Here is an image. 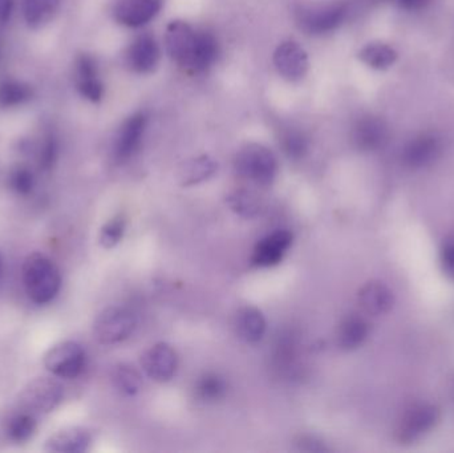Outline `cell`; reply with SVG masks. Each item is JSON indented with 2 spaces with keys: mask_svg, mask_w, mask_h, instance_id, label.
<instances>
[{
  "mask_svg": "<svg viewBox=\"0 0 454 453\" xmlns=\"http://www.w3.org/2000/svg\"><path fill=\"white\" fill-rule=\"evenodd\" d=\"M34 90L31 85L18 80L0 82V109L15 108L31 100Z\"/></svg>",
  "mask_w": 454,
  "mask_h": 453,
  "instance_id": "cell-27",
  "label": "cell"
},
{
  "mask_svg": "<svg viewBox=\"0 0 454 453\" xmlns=\"http://www.w3.org/2000/svg\"><path fill=\"white\" fill-rule=\"evenodd\" d=\"M45 370L61 379H76L84 371L87 355L79 343L61 342L51 348L43 358Z\"/></svg>",
  "mask_w": 454,
  "mask_h": 453,
  "instance_id": "cell-6",
  "label": "cell"
},
{
  "mask_svg": "<svg viewBox=\"0 0 454 453\" xmlns=\"http://www.w3.org/2000/svg\"><path fill=\"white\" fill-rule=\"evenodd\" d=\"M347 15L343 4L309 8L299 12V26L309 35H325L335 31Z\"/></svg>",
  "mask_w": 454,
  "mask_h": 453,
  "instance_id": "cell-10",
  "label": "cell"
},
{
  "mask_svg": "<svg viewBox=\"0 0 454 453\" xmlns=\"http://www.w3.org/2000/svg\"><path fill=\"white\" fill-rule=\"evenodd\" d=\"M360 60L373 69H387L394 66L397 59V52L388 44L372 43L365 45L359 53Z\"/></svg>",
  "mask_w": 454,
  "mask_h": 453,
  "instance_id": "cell-28",
  "label": "cell"
},
{
  "mask_svg": "<svg viewBox=\"0 0 454 453\" xmlns=\"http://www.w3.org/2000/svg\"><path fill=\"white\" fill-rule=\"evenodd\" d=\"M235 170L240 177L258 186H270L278 173L275 154L261 144H248L235 157Z\"/></svg>",
  "mask_w": 454,
  "mask_h": 453,
  "instance_id": "cell-2",
  "label": "cell"
},
{
  "mask_svg": "<svg viewBox=\"0 0 454 453\" xmlns=\"http://www.w3.org/2000/svg\"><path fill=\"white\" fill-rule=\"evenodd\" d=\"M235 327H237L238 337L243 342L254 345L264 337L267 322L261 310L247 306V308H242L238 311Z\"/></svg>",
  "mask_w": 454,
  "mask_h": 453,
  "instance_id": "cell-20",
  "label": "cell"
},
{
  "mask_svg": "<svg viewBox=\"0 0 454 453\" xmlns=\"http://www.w3.org/2000/svg\"><path fill=\"white\" fill-rule=\"evenodd\" d=\"M280 146L290 160H301L309 152V138L298 129H287L280 136Z\"/></svg>",
  "mask_w": 454,
  "mask_h": 453,
  "instance_id": "cell-31",
  "label": "cell"
},
{
  "mask_svg": "<svg viewBox=\"0 0 454 453\" xmlns=\"http://www.w3.org/2000/svg\"><path fill=\"white\" fill-rule=\"evenodd\" d=\"M162 0H122L114 10V18L122 26L138 28L159 15Z\"/></svg>",
  "mask_w": 454,
  "mask_h": 453,
  "instance_id": "cell-16",
  "label": "cell"
},
{
  "mask_svg": "<svg viewBox=\"0 0 454 453\" xmlns=\"http://www.w3.org/2000/svg\"><path fill=\"white\" fill-rule=\"evenodd\" d=\"M125 228H127V221L124 215H119L109 220L106 225L101 228L98 241L104 249H114L120 244L122 237H124Z\"/></svg>",
  "mask_w": 454,
  "mask_h": 453,
  "instance_id": "cell-33",
  "label": "cell"
},
{
  "mask_svg": "<svg viewBox=\"0 0 454 453\" xmlns=\"http://www.w3.org/2000/svg\"><path fill=\"white\" fill-rule=\"evenodd\" d=\"M431 0H397L400 7L407 11H418L427 7Z\"/></svg>",
  "mask_w": 454,
  "mask_h": 453,
  "instance_id": "cell-37",
  "label": "cell"
},
{
  "mask_svg": "<svg viewBox=\"0 0 454 453\" xmlns=\"http://www.w3.org/2000/svg\"><path fill=\"white\" fill-rule=\"evenodd\" d=\"M148 117L145 113H136L130 116L120 128L114 141V154L117 162H125L132 159L143 143Z\"/></svg>",
  "mask_w": 454,
  "mask_h": 453,
  "instance_id": "cell-11",
  "label": "cell"
},
{
  "mask_svg": "<svg viewBox=\"0 0 454 453\" xmlns=\"http://www.w3.org/2000/svg\"><path fill=\"white\" fill-rule=\"evenodd\" d=\"M218 58V42L215 35L207 31H200L199 45H197L194 72L207 71L215 64Z\"/></svg>",
  "mask_w": 454,
  "mask_h": 453,
  "instance_id": "cell-29",
  "label": "cell"
},
{
  "mask_svg": "<svg viewBox=\"0 0 454 453\" xmlns=\"http://www.w3.org/2000/svg\"><path fill=\"white\" fill-rule=\"evenodd\" d=\"M227 393L226 380L215 372L201 375L196 382L194 394L202 403H215L221 401Z\"/></svg>",
  "mask_w": 454,
  "mask_h": 453,
  "instance_id": "cell-25",
  "label": "cell"
},
{
  "mask_svg": "<svg viewBox=\"0 0 454 453\" xmlns=\"http://www.w3.org/2000/svg\"><path fill=\"white\" fill-rule=\"evenodd\" d=\"M442 271L454 281V242H447L440 253Z\"/></svg>",
  "mask_w": 454,
  "mask_h": 453,
  "instance_id": "cell-35",
  "label": "cell"
},
{
  "mask_svg": "<svg viewBox=\"0 0 454 453\" xmlns=\"http://www.w3.org/2000/svg\"><path fill=\"white\" fill-rule=\"evenodd\" d=\"M90 433L85 428L67 427L56 431L45 441V451L59 453H82L90 449Z\"/></svg>",
  "mask_w": 454,
  "mask_h": 453,
  "instance_id": "cell-19",
  "label": "cell"
},
{
  "mask_svg": "<svg viewBox=\"0 0 454 453\" xmlns=\"http://www.w3.org/2000/svg\"><path fill=\"white\" fill-rule=\"evenodd\" d=\"M370 334V326L362 316H346L338 330V345L341 350L352 351L359 348Z\"/></svg>",
  "mask_w": 454,
  "mask_h": 453,
  "instance_id": "cell-21",
  "label": "cell"
},
{
  "mask_svg": "<svg viewBox=\"0 0 454 453\" xmlns=\"http://www.w3.org/2000/svg\"><path fill=\"white\" fill-rule=\"evenodd\" d=\"M227 205L240 217L254 218L261 215L262 204L255 194L247 191H237L227 197Z\"/></svg>",
  "mask_w": 454,
  "mask_h": 453,
  "instance_id": "cell-30",
  "label": "cell"
},
{
  "mask_svg": "<svg viewBox=\"0 0 454 453\" xmlns=\"http://www.w3.org/2000/svg\"><path fill=\"white\" fill-rule=\"evenodd\" d=\"M8 186L18 196L28 197L35 189L34 172L26 165L12 168L8 175Z\"/></svg>",
  "mask_w": 454,
  "mask_h": 453,
  "instance_id": "cell-32",
  "label": "cell"
},
{
  "mask_svg": "<svg viewBox=\"0 0 454 453\" xmlns=\"http://www.w3.org/2000/svg\"><path fill=\"white\" fill-rule=\"evenodd\" d=\"M274 64L280 76L288 82H299L309 71V55L299 43L288 40L275 50Z\"/></svg>",
  "mask_w": 454,
  "mask_h": 453,
  "instance_id": "cell-9",
  "label": "cell"
},
{
  "mask_svg": "<svg viewBox=\"0 0 454 453\" xmlns=\"http://www.w3.org/2000/svg\"><path fill=\"white\" fill-rule=\"evenodd\" d=\"M114 388L124 396H135L143 390V377L130 364H117L112 371Z\"/></svg>",
  "mask_w": 454,
  "mask_h": 453,
  "instance_id": "cell-26",
  "label": "cell"
},
{
  "mask_svg": "<svg viewBox=\"0 0 454 453\" xmlns=\"http://www.w3.org/2000/svg\"><path fill=\"white\" fill-rule=\"evenodd\" d=\"M64 387L59 380L39 377L24 386L19 394L18 403L23 411L34 415L52 412L63 402Z\"/></svg>",
  "mask_w": 454,
  "mask_h": 453,
  "instance_id": "cell-3",
  "label": "cell"
},
{
  "mask_svg": "<svg viewBox=\"0 0 454 453\" xmlns=\"http://www.w3.org/2000/svg\"><path fill=\"white\" fill-rule=\"evenodd\" d=\"M13 0H0V24L7 23L12 15Z\"/></svg>",
  "mask_w": 454,
  "mask_h": 453,
  "instance_id": "cell-38",
  "label": "cell"
},
{
  "mask_svg": "<svg viewBox=\"0 0 454 453\" xmlns=\"http://www.w3.org/2000/svg\"><path fill=\"white\" fill-rule=\"evenodd\" d=\"M199 34L200 31L181 20L170 21L165 32L168 55L189 72H194Z\"/></svg>",
  "mask_w": 454,
  "mask_h": 453,
  "instance_id": "cell-5",
  "label": "cell"
},
{
  "mask_svg": "<svg viewBox=\"0 0 454 453\" xmlns=\"http://www.w3.org/2000/svg\"><path fill=\"white\" fill-rule=\"evenodd\" d=\"M61 0H24V20L31 28H40L52 20Z\"/></svg>",
  "mask_w": 454,
  "mask_h": 453,
  "instance_id": "cell-23",
  "label": "cell"
},
{
  "mask_svg": "<svg viewBox=\"0 0 454 453\" xmlns=\"http://www.w3.org/2000/svg\"><path fill=\"white\" fill-rule=\"evenodd\" d=\"M360 308L370 316H383L394 308L395 297L388 286L379 281L365 284L357 294Z\"/></svg>",
  "mask_w": 454,
  "mask_h": 453,
  "instance_id": "cell-18",
  "label": "cell"
},
{
  "mask_svg": "<svg viewBox=\"0 0 454 453\" xmlns=\"http://www.w3.org/2000/svg\"><path fill=\"white\" fill-rule=\"evenodd\" d=\"M352 141L359 151H378L388 141V127L379 117H363L352 129Z\"/></svg>",
  "mask_w": 454,
  "mask_h": 453,
  "instance_id": "cell-15",
  "label": "cell"
},
{
  "mask_svg": "<svg viewBox=\"0 0 454 453\" xmlns=\"http://www.w3.org/2000/svg\"><path fill=\"white\" fill-rule=\"evenodd\" d=\"M74 82L82 98L92 103L103 98V82L98 79V66L95 59L87 53H82L74 63Z\"/></svg>",
  "mask_w": 454,
  "mask_h": 453,
  "instance_id": "cell-14",
  "label": "cell"
},
{
  "mask_svg": "<svg viewBox=\"0 0 454 453\" xmlns=\"http://www.w3.org/2000/svg\"><path fill=\"white\" fill-rule=\"evenodd\" d=\"M137 326L132 311L120 306H111L101 311L93 324V335L101 345L111 346L124 342Z\"/></svg>",
  "mask_w": 454,
  "mask_h": 453,
  "instance_id": "cell-4",
  "label": "cell"
},
{
  "mask_svg": "<svg viewBox=\"0 0 454 453\" xmlns=\"http://www.w3.org/2000/svg\"><path fill=\"white\" fill-rule=\"evenodd\" d=\"M21 276L27 295L37 305L50 303L60 290V270L53 261L40 253H34L26 258Z\"/></svg>",
  "mask_w": 454,
  "mask_h": 453,
  "instance_id": "cell-1",
  "label": "cell"
},
{
  "mask_svg": "<svg viewBox=\"0 0 454 453\" xmlns=\"http://www.w3.org/2000/svg\"><path fill=\"white\" fill-rule=\"evenodd\" d=\"M442 140L436 135L426 133L412 138L403 149L402 160L405 167L420 169L436 161L442 154Z\"/></svg>",
  "mask_w": 454,
  "mask_h": 453,
  "instance_id": "cell-13",
  "label": "cell"
},
{
  "mask_svg": "<svg viewBox=\"0 0 454 453\" xmlns=\"http://www.w3.org/2000/svg\"><path fill=\"white\" fill-rule=\"evenodd\" d=\"M218 164L209 156H199L188 160L178 170V181L183 186L199 185L209 180L217 172Z\"/></svg>",
  "mask_w": 454,
  "mask_h": 453,
  "instance_id": "cell-22",
  "label": "cell"
},
{
  "mask_svg": "<svg viewBox=\"0 0 454 453\" xmlns=\"http://www.w3.org/2000/svg\"><path fill=\"white\" fill-rule=\"evenodd\" d=\"M160 61V47L151 35L138 36L127 53V63L133 72L151 74Z\"/></svg>",
  "mask_w": 454,
  "mask_h": 453,
  "instance_id": "cell-17",
  "label": "cell"
},
{
  "mask_svg": "<svg viewBox=\"0 0 454 453\" xmlns=\"http://www.w3.org/2000/svg\"><path fill=\"white\" fill-rule=\"evenodd\" d=\"M440 420V410L434 404H416L411 407L396 428V439L400 444H410L436 427Z\"/></svg>",
  "mask_w": 454,
  "mask_h": 453,
  "instance_id": "cell-7",
  "label": "cell"
},
{
  "mask_svg": "<svg viewBox=\"0 0 454 453\" xmlns=\"http://www.w3.org/2000/svg\"><path fill=\"white\" fill-rule=\"evenodd\" d=\"M36 428V415L21 410L7 420L5 433L13 443H26L35 435Z\"/></svg>",
  "mask_w": 454,
  "mask_h": 453,
  "instance_id": "cell-24",
  "label": "cell"
},
{
  "mask_svg": "<svg viewBox=\"0 0 454 453\" xmlns=\"http://www.w3.org/2000/svg\"><path fill=\"white\" fill-rule=\"evenodd\" d=\"M141 366L145 374L154 382H170L177 372V353L168 343H157L141 356Z\"/></svg>",
  "mask_w": 454,
  "mask_h": 453,
  "instance_id": "cell-8",
  "label": "cell"
},
{
  "mask_svg": "<svg viewBox=\"0 0 454 453\" xmlns=\"http://www.w3.org/2000/svg\"><path fill=\"white\" fill-rule=\"evenodd\" d=\"M299 446H301V449H303V451H325V446L320 441H315V438H311V436H303L299 441Z\"/></svg>",
  "mask_w": 454,
  "mask_h": 453,
  "instance_id": "cell-36",
  "label": "cell"
},
{
  "mask_svg": "<svg viewBox=\"0 0 454 453\" xmlns=\"http://www.w3.org/2000/svg\"><path fill=\"white\" fill-rule=\"evenodd\" d=\"M59 156V141L53 133H47L43 138L42 145L39 148V154H37V162L39 168L44 172L52 169L53 165L56 164V160Z\"/></svg>",
  "mask_w": 454,
  "mask_h": 453,
  "instance_id": "cell-34",
  "label": "cell"
},
{
  "mask_svg": "<svg viewBox=\"0 0 454 453\" xmlns=\"http://www.w3.org/2000/svg\"><path fill=\"white\" fill-rule=\"evenodd\" d=\"M293 233L288 230H277L269 234L254 247L251 262L258 268L278 265L293 245Z\"/></svg>",
  "mask_w": 454,
  "mask_h": 453,
  "instance_id": "cell-12",
  "label": "cell"
}]
</instances>
